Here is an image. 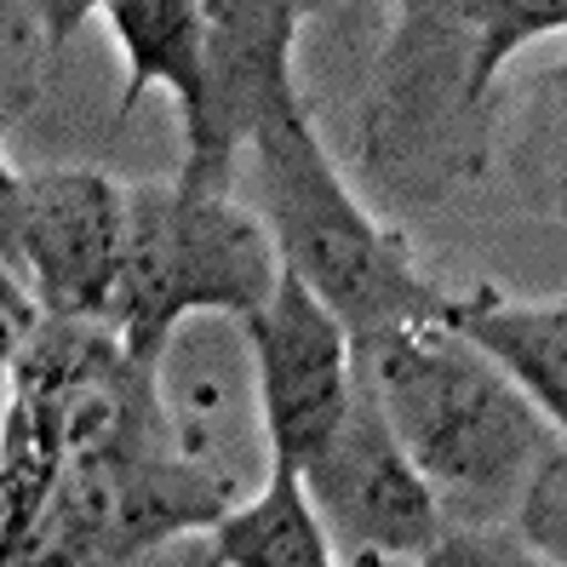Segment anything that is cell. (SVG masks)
Returning <instances> with one entry per match:
<instances>
[{
	"label": "cell",
	"mask_w": 567,
	"mask_h": 567,
	"mask_svg": "<svg viewBox=\"0 0 567 567\" xmlns=\"http://www.w3.org/2000/svg\"><path fill=\"white\" fill-rule=\"evenodd\" d=\"M516 527L539 545L556 567H567V447H556L539 476L527 482L522 505H516Z\"/></svg>",
	"instance_id": "obj_14"
},
{
	"label": "cell",
	"mask_w": 567,
	"mask_h": 567,
	"mask_svg": "<svg viewBox=\"0 0 567 567\" xmlns=\"http://www.w3.org/2000/svg\"><path fill=\"white\" fill-rule=\"evenodd\" d=\"M310 7L287 0H207V97L184 126L178 184L202 195H236L241 155L264 121L298 110L292 41Z\"/></svg>",
	"instance_id": "obj_5"
},
{
	"label": "cell",
	"mask_w": 567,
	"mask_h": 567,
	"mask_svg": "<svg viewBox=\"0 0 567 567\" xmlns=\"http://www.w3.org/2000/svg\"><path fill=\"white\" fill-rule=\"evenodd\" d=\"M121 41L126 58V92H121V121L138 110L150 86H166L178 97L184 126L202 115L207 97V0H110L97 7Z\"/></svg>",
	"instance_id": "obj_8"
},
{
	"label": "cell",
	"mask_w": 567,
	"mask_h": 567,
	"mask_svg": "<svg viewBox=\"0 0 567 567\" xmlns=\"http://www.w3.org/2000/svg\"><path fill=\"white\" fill-rule=\"evenodd\" d=\"M241 189L276 236L281 270L305 281L350 327V339H373L390 327H436L453 316V292L430 281L402 236H390L350 195L305 104L258 126L241 155L236 195Z\"/></svg>",
	"instance_id": "obj_2"
},
{
	"label": "cell",
	"mask_w": 567,
	"mask_h": 567,
	"mask_svg": "<svg viewBox=\"0 0 567 567\" xmlns=\"http://www.w3.org/2000/svg\"><path fill=\"white\" fill-rule=\"evenodd\" d=\"M447 18L464 35V92H458L464 115L487 104L511 52L545 35H567V0H458V7H447Z\"/></svg>",
	"instance_id": "obj_11"
},
{
	"label": "cell",
	"mask_w": 567,
	"mask_h": 567,
	"mask_svg": "<svg viewBox=\"0 0 567 567\" xmlns=\"http://www.w3.org/2000/svg\"><path fill=\"white\" fill-rule=\"evenodd\" d=\"M305 493L316 516L327 522L344 561L355 556H395L419 561L447 533V511L413 453L395 442L373 390L355 373V402L344 424L327 436V447L305 464Z\"/></svg>",
	"instance_id": "obj_6"
},
{
	"label": "cell",
	"mask_w": 567,
	"mask_h": 567,
	"mask_svg": "<svg viewBox=\"0 0 567 567\" xmlns=\"http://www.w3.org/2000/svg\"><path fill=\"white\" fill-rule=\"evenodd\" d=\"M121 567H224L218 550H213V533H189V539H173V545H161V550H144V556H132Z\"/></svg>",
	"instance_id": "obj_15"
},
{
	"label": "cell",
	"mask_w": 567,
	"mask_h": 567,
	"mask_svg": "<svg viewBox=\"0 0 567 567\" xmlns=\"http://www.w3.org/2000/svg\"><path fill=\"white\" fill-rule=\"evenodd\" d=\"M213 550L224 567H344L327 522L316 516L305 476L292 464H270L258 493L213 527Z\"/></svg>",
	"instance_id": "obj_10"
},
{
	"label": "cell",
	"mask_w": 567,
	"mask_h": 567,
	"mask_svg": "<svg viewBox=\"0 0 567 567\" xmlns=\"http://www.w3.org/2000/svg\"><path fill=\"white\" fill-rule=\"evenodd\" d=\"M413 567H556L527 533H505L493 522H447V533L430 545Z\"/></svg>",
	"instance_id": "obj_13"
},
{
	"label": "cell",
	"mask_w": 567,
	"mask_h": 567,
	"mask_svg": "<svg viewBox=\"0 0 567 567\" xmlns=\"http://www.w3.org/2000/svg\"><path fill=\"white\" fill-rule=\"evenodd\" d=\"M344 567H413V561H395V556H355Z\"/></svg>",
	"instance_id": "obj_16"
},
{
	"label": "cell",
	"mask_w": 567,
	"mask_h": 567,
	"mask_svg": "<svg viewBox=\"0 0 567 567\" xmlns=\"http://www.w3.org/2000/svg\"><path fill=\"white\" fill-rule=\"evenodd\" d=\"M281 276L276 236L241 195H202L178 178L132 184L115 332L138 361L161 367L166 344L195 316L252 321Z\"/></svg>",
	"instance_id": "obj_3"
},
{
	"label": "cell",
	"mask_w": 567,
	"mask_h": 567,
	"mask_svg": "<svg viewBox=\"0 0 567 567\" xmlns=\"http://www.w3.org/2000/svg\"><path fill=\"white\" fill-rule=\"evenodd\" d=\"M247 344L258 367V419L270 436V458L305 471L355 402L350 327L298 276H281L276 298L247 321Z\"/></svg>",
	"instance_id": "obj_7"
},
{
	"label": "cell",
	"mask_w": 567,
	"mask_h": 567,
	"mask_svg": "<svg viewBox=\"0 0 567 567\" xmlns=\"http://www.w3.org/2000/svg\"><path fill=\"white\" fill-rule=\"evenodd\" d=\"M556 81H567V58H561V70H556Z\"/></svg>",
	"instance_id": "obj_17"
},
{
	"label": "cell",
	"mask_w": 567,
	"mask_h": 567,
	"mask_svg": "<svg viewBox=\"0 0 567 567\" xmlns=\"http://www.w3.org/2000/svg\"><path fill=\"white\" fill-rule=\"evenodd\" d=\"M487 361L511 373V384L550 419L567 442V298L561 305H516V298H453L447 316Z\"/></svg>",
	"instance_id": "obj_9"
},
{
	"label": "cell",
	"mask_w": 567,
	"mask_h": 567,
	"mask_svg": "<svg viewBox=\"0 0 567 567\" xmlns=\"http://www.w3.org/2000/svg\"><path fill=\"white\" fill-rule=\"evenodd\" d=\"M132 184L92 166L0 173V276L58 321H110L126 264Z\"/></svg>",
	"instance_id": "obj_4"
},
{
	"label": "cell",
	"mask_w": 567,
	"mask_h": 567,
	"mask_svg": "<svg viewBox=\"0 0 567 567\" xmlns=\"http://www.w3.org/2000/svg\"><path fill=\"white\" fill-rule=\"evenodd\" d=\"M97 7H58V0H7L0 7V121L7 132L35 110L52 58Z\"/></svg>",
	"instance_id": "obj_12"
},
{
	"label": "cell",
	"mask_w": 567,
	"mask_h": 567,
	"mask_svg": "<svg viewBox=\"0 0 567 567\" xmlns=\"http://www.w3.org/2000/svg\"><path fill=\"white\" fill-rule=\"evenodd\" d=\"M355 373L395 442L430 476L447 522L453 511L487 522L511 498L522 505L527 482L556 453L550 419L453 321L355 339Z\"/></svg>",
	"instance_id": "obj_1"
}]
</instances>
